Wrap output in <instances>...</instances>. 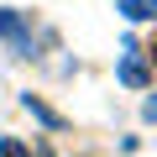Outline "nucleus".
<instances>
[{
	"label": "nucleus",
	"mask_w": 157,
	"mask_h": 157,
	"mask_svg": "<svg viewBox=\"0 0 157 157\" xmlns=\"http://www.w3.org/2000/svg\"><path fill=\"white\" fill-rule=\"evenodd\" d=\"M0 47H11V58H32V52H37L26 16H21V11H11V6H0Z\"/></svg>",
	"instance_id": "1"
},
{
	"label": "nucleus",
	"mask_w": 157,
	"mask_h": 157,
	"mask_svg": "<svg viewBox=\"0 0 157 157\" xmlns=\"http://www.w3.org/2000/svg\"><path fill=\"white\" fill-rule=\"evenodd\" d=\"M121 84H126V89H147V84H152V73H147V63H141V47H136V37H126V63H121Z\"/></svg>",
	"instance_id": "2"
},
{
	"label": "nucleus",
	"mask_w": 157,
	"mask_h": 157,
	"mask_svg": "<svg viewBox=\"0 0 157 157\" xmlns=\"http://www.w3.org/2000/svg\"><path fill=\"white\" fill-rule=\"evenodd\" d=\"M21 110H26V115H32V121H42V126H47V131H63V126H68V121H63V115H58V110H52V105H42V100H37V94H21Z\"/></svg>",
	"instance_id": "3"
},
{
	"label": "nucleus",
	"mask_w": 157,
	"mask_h": 157,
	"mask_svg": "<svg viewBox=\"0 0 157 157\" xmlns=\"http://www.w3.org/2000/svg\"><path fill=\"white\" fill-rule=\"evenodd\" d=\"M126 21H152L157 16V0H121V6H115Z\"/></svg>",
	"instance_id": "4"
}]
</instances>
